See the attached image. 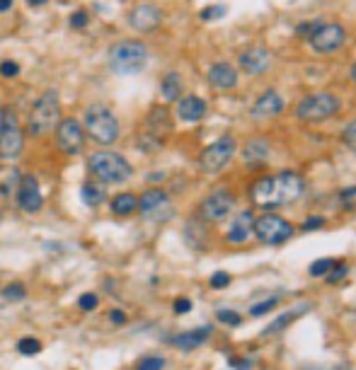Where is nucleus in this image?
Segmentation results:
<instances>
[{"instance_id": "5701e85b", "label": "nucleus", "mask_w": 356, "mask_h": 370, "mask_svg": "<svg viewBox=\"0 0 356 370\" xmlns=\"http://www.w3.org/2000/svg\"><path fill=\"white\" fill-rule=\"evenodd\" d=\"M185 92V85H182V75L177 71H167L161 80V95L165 102H177Z\"/></svg>"}, {"instance_id": "cd10ccee", "label": "nucleus", "mask_w": 356, "mask_h": 370, "mask_svg": "<svg viewBox=\"0 0 356 370\" xmlns=\"http://www.w3.org/2000/svg\"><path fill=\"white\" fill-rule=\"evenodd\" d=\"M226 12H228V8L223 5V3H213V5L202 8V10H199V17H202L204 22H216V20H221Z\"/></svg>"}, {"instance_id": "a878e982", "label": "nucleus", "mask_w": 356, "mask_h": 370, "mask_svg": "<svg viewBox=\"0 0 356 370\" xmlns=\"http://www.w3.org/2000/svg\"><path fill=\"white\" fill-rule=\"evenodd\" d=\"M80 194H83V201L88 206H99L104 201V189L99 186V182H85Z\"/></svg>"}, {"instance_id": "7c9ffc66", "label": "nucleus", "mask_w": 356, "mask_h": 370, "mask_svg": "<svg viewBox=\"0 0 356 370\" xmlns=\"http://www.w3.org/2000/svg\"><path fill=\"white\" fill-rule=\"evenodd\" d=\"M300 312H303V310H291V312H286L284 317L274 319V322H272V327H269V329H264V334L269 336V334H274V332H279V329H284L286 324H289L291 319H296V317H298Z\"/></svg>"}, {"instance_id": "e433bc0d", "label": "nucleus", "mask_w": 356, "mask_h": 370, "mask_svg": "<svg viewBox=\"0 0 356 370\" xmlns=\"http://www.w3.org/2000/svg\"><path fill=\"white\" fill-rule=\"evenodd\" d=\"M17 73H20V63L17 61H10V58H8V61H0V75L3 77H15Z\"/></svg>"}, {"instance_id": "ddd939ff", "label": "nucleus", "mask_w": 356, "mask_h": 370, "mask_svg": "<svg viewBox=\"0 0 356 370\" xmlns=\"http://www.w3.org/2000/svg\"><path fill=\"white\" fill-rule=\"evenodd\" d=\"M56 134V145L58 150H63L66 155H78L85 148V129L83 123L75 116H66L58 121V126L54 129Z\"/></svg>"}, {"instance_id": "6ab92c4d", "label": "nucleus", "mask_w": 356, "mask_h": 370, "mask_svg": "<svg viewBox=\"0 0 356 370\" xmlns=\"http://www.w3.org/2000/svg\"><path fill=\"white\" fill-rule=\"evenodd\" d=\"M17 206L25 213H39L44 208V196L39 191V182L36 177L25 175L17 182Z\"/></svg>"}, {"instance_id": "bb28decb", "label": "nucleus", "mask_w": 356, "mask_h": 370, "mask_svg": "<svg viewBox=\"0 0 356 370\" xmlns=\"http://www.w3.org/2000/svg\"><path fill=\"white\" fill-rule=\"evenodd\" d=\"M322 17H313V20H305V22H300L298 27H296V36H298L300 41H310L313 39V34L318 29H320V25H322Z\"/></svg>"}, {"instance_id": "423d86ee", "label": "nucleus", "mask_w": 356, "mask_h": 370, "mask_svg": "<svg viewBox=\"0 0 356 370\" xmlns=\"http://www.w3.org/2000/svg\"><path fill=\"white\" fill-rule=\"evenodd\" d=\"M85 136L95 140L99 145H112L119 140V134H121V126H119V119L114 116V112L104 104H93L85 112Z\"/></svg>"}, {"instance_id": "c9c22d12", "label": "nucleus", "mask_w": 356, "mask_h": 370, "mask_svg": "<svg viewBox=\"0 0 356 370\" xmlns=\"http://www.w3.org/2000/svg\"><path fill=\"white\" fill-rule=\"evenodd\" d=\"M88 22H90L88 10H75L71 15V27H73V29H83V27H88Z\"/></svg>"}, {"instance_id": "f257e3e1", "label": "nucleus", "mask_w": 356, "mask_h": 370, "mask_svg": "<svg viewBox=\"0 0 356 370\" xmlns=\"http://www.w3.org/2000/svg\"><path fill=\"white\" fill-rule=\"evenodd\" d=\"M305 194V180L303 175L294 170L276 172V175L259 177L250 189L252 204L259 208H279V206H289L298 201Z\"/></svg>"}, {"instance_id": "2f4dec72", "label": "nucleus", "mask_w": 356, "mask_h": 370, "mask_svg": "<svg viewBox=\"0 0 356 370\" xmlns=\"http://www.w3.org/2000/svg\"><path fill=\"white\" fill-rule=\"evenodd\" d=\"M342 140H344L346 148L356 155V119H351V121L344 126V131H342Z\"/></svg>"}, {"instance_id": "2eb2a0df", "label": "nucleus", "mask_w": 356, "mask_h": 370, "mask_svg": "<svg viewBox=\"0 0 356 370\" xmlns=\"http://www.w3.org/2000/svg\"><path fill=\"white\" fill-rule=\"evenodd\" d=\"M170 208H172V201L167 196L165 189H145L143 194L139 196V213L148 221H165L170 218Z\"/></svg>"}, {"instance_id": "c85d7f7f", "label": "nucleus", "mask_w": 356, "mask_h": 370, "mask_svg": "<svg viewBox=\"0 0 356 370\" xmlns=\"http://www.w3.org/2000/svg\"><path fill=\"white\" fill-rule=\"evenodd\" d=\"M17 351H20L22 356H34L42 351V341L34 339V336H25V339L17 341Z\"/></svg>"}, {"instance_id": "39448f33", "label": "nucleus", "mask_w": 356, "mask_h": 370, "mask_svg": "<svg viewBox=\"0 0 356 370\" xmlns=\"http://www.w3.org/2000/svg\"><path fill=\"white\" fill-rule=\"evenodd\" d=\"M342 112V99L337 97L335 92H327V90H320V92H310L296 104L294 114L298 121L303 123H320L327 121V119L337 116Z\"/></svg>"}, {"instance_id": "f704fd0d", "label": "nucleus", "mask_w": 356, "mask_h": 370, "mask_svg": "<svg viewBox=\"0 0 356 370\" xmlns=\"http://www.w3.org/2000/svg\"><path fill=\"white\" fill-rule=\"evenodd\" d=\"M97 295L95 293H85V295H80V298H78V308L80 310H85V312H93L95 308H97Z\"/></svg>"}, {"instance_id": "f03ea898", "label": "nucleus", "mask_w": 356, "mask_h": 370, "mask_svg": "<svg viewBox=\"0 0 356 370\" xmlns=\"http://www.w3.org/2000/svg\"><path fill=\"white\" fill-rule=\"evenodd\" d=\"M150 58V49L141 39H121L109 47V68L117 75H139Z\"/></svg>"}, {"instance_id": "72a5a7b5", "label": "nucleus", "mask_w": 356, "mask_h": 370, "mask_svg": "<svg viewBox=\"0 0 356 370\" xmlns=\"http://www.w3.org/2000/svg\"><path fill=\"white\" fill-rule=\"evenodd\" d=\"M25 286L22 283H10L8 288H3V298H8V300H20V298H25Z\"/></svg>"}, {"instance_id": "f8f14e48", "label": "nucleus", "mask_w": 356, "mask_h": 370, "mask_svg": "<svg viewBox=\"0 0 356 370\" xmlns=\"http://www.w3.org/2000/svg\"><path fill=\"white\" fill-rule=\"evenodd\" d=\"M274 53L272 49L262 47V44H250V47L240 49L237 53V73H245L250 77H259L272 68Z\"/></svg>"}, {"instance_id": "b1692460", "label": "nucleus", "mask_w": 356, "mask_h": 370, "mask_svg": "<svg viewBox=\"0 0 356 370\" xmlns=\"http://www.w3.org/2000/svg\"><path fill=\"white\" fill-rule=\"evenodd\" d=\"M213 329L211 327H199V329H191V332H185V334H177L172 339V344L177 349H196V346L206 344V339L211 336Z\"/></svg>"}, {"instance_id": "1a4fd4ad", "label": "nucleus", "mask_w": 356, "mask_h": 370, "mask_svg": "<svg viewBox=\"0 0 356 370\" xmlns=\"http://www.w3.org/2000/svg\"><path fill=\"white\" fill-rule=\"evenodd\" d=\"M346 41H349V29H346V25H342V22L337 20L332 22L325 20L308 44L310 49H313V53H318V56H335L337 51H342V49L346 47Z\"/></svg>"}, {"instance_id": "de8ad7c7", "label": "nucleus", "mask_w": 356, "mask_h": 370, "mask_svg": "<svg viewBox=\"0 0 356 370\" xmlns=\"http://www.w3.org/2000/svg\"><path fill=\"white\" fill-rule=\"evenodd\" d=\"M12 8V0H0V12H5Z\"/></svg>"}, {"instance_id": "58836bf2", "label": "nucleus", "mask_w": 356, "mask_h": 370, "mask_svg": "<svg viewBox=\"0 0 356 370\" xmlns=\"http://www.w3.org/2000/svg\"><path fill=\"white\" fill-rule=\"evenodd\" d=\"M216 317L221 319V322L230 324V327H237V324H240V319H243L237 312H233V310H218Z\"/></svg>"}, {"instance_id": "ea45409f", "label": "nucleus", "mask_w": 356, "mask_h": 370, "mask_svg": "<svg viewBox=\"0 0 356 370\" xmlns=\"http://www.w3.org/2000/svg\"><path fill=\"white\" fill-rule=\"evenodd\" d=\"M228 283H230V276H228L226 271H216L211 276V288H216V291H221V288H226Z\"/></svg>"}, {"instance_id": "4468645a", "label": "nucleus", "mask_w": 356, "mask_h": 370, "mask_svg": "<svg viewBox=\"0 0 356 370\" xmlns=\"http://www.w3.org/2000/svg\"><path fill=\"white\" fill-rule=\"evenodd\" d=\"M235 204H237V201H235V196H233L230 191H228V189H216L202 201V206H199V213H202L204 221L221 223V221H226V218L230 216L233 208H235Z\"/></svg>"}, {"instance_id": "9d476101", "label": "nucleus", "mask_w": 356, "mask_h": 370, "mask_svg": "<svg viewBox=\"0 0 356 370\" xmlns=\"http://www.w3.org/2000/svg\"><path fill=\"white\" fill-rule=\"evenodd\" d=\"M25 150V131L17 121L12 109H3V121H0V158L17 160Z\"/></svg>"}, {"instance_id": "7ed1b4c3", "label": "nucleus", "mask_w": 356, "mask_h": 370, "mask_svg": "<svg viewBox=\"0 0 356 370\" xmlns=\"http://www.w3.org/2000/svg\"><path fill=\"white\" fill-rule=\"evenodd\" d=\"M88 170L102 184H124L131 180L134 167L124 155L114 153V150H97L88 158Z\"/></svg>"}, {"instance_id": "79ce46f5", "label": "nucleus", "mask_w": 356, "mask_h": 370, "mask_svg": "<svg viewBox=\"0 0 356 370\" xmlns=\"http://www.w3.org/2000/svg\"><path fill=\"white\" fill-rule=\"evenodd\" d=\"M322 225H325V218H322V216H310V218H305L303 230H318V227H322Z\"/></svg>"}, {"instance_id": "aec40b11", "label": "nucleus", "mask_w": 356, "mask_h": 370, "mask_svg": "<svg viewBox=\"0 0 356 370\" xmlns=\"http://www.w3.org/2000/svg\"><path fill=\"white\" fill-rule=\"evenodd\" d=\"M206 112H209L206 99L199 97V95H185V97L177 99V116L187 123L202 121L206 116Z\"/></svg>"}, {"instance_id": "49530a36", "label": "nucleus", "mask_w": 356, "mask_h": 370, "mask_svg": "<svg viewBox=\"0 0 356 370\" xmlns=\"http://www.w3.org/2000/svg\"><path fill=\"white\" fill-rule=\"evenodd\" d=\"M49 0H27V5H32V8H42V5H47Z\"/></svg>"}, {"instance_id": "6e6552de", "label": "nucleus", "mask_w": 356, "mask_h": 370, "mask_svg": "<svg viewBox=\"0 0 356 370\" xmlns=\"http://www.w3.org/2000/svg\"><path fill=\"white\" fill-rule=\"evenodd\" d=\"M237 153V140L230 134L221 136L213 143H209L202 150V158H199V167H202L204 175H218L230 164V160Z\"/></svg>"}, {"instance_id": "8fccbe9b", "label": "nucleus", "mask_w": 356, "mask_h": 370, "mask_svg": "<svg viewBox=\"0 0 356 370\" xmlns=\"http://www.w3.org/2000/svg\"><path fill=\"white\" fill-rule=\"evenodd\" d=\"M0 121H3V107H0Z\"/></svg>"}, {"instance_id": "473e14b6", "label": "nucleus", "mask_w": 356, "mask_h": 370, "mask_svg": "<svg viewBox=\"0 0 356 370\" xmlns=\"http://www.w3.org/2000/svg\"><path fill=\"white\" fill-rule=\"evenodd\" d=\"M332 267H335V262H332V259H318V262H313L310 264V276H327V273L332 271Z\"/></svg>"}, {"instance_id": "4be33fe9", "label": "nucleus", "mask_w": 356, "mask_h": 370, "mask_svg": "<svg viewBox=\"0 0 356 370\" xmlns=\"http://www.w3.org/2000/svg\"><path fill=\"white\" fill-rule=\"evenodd\" d=\"M269 153H272V148H269L267 138H250L248 143L243 145V150H240V158H243V162L250 164V167H257V164L267 162Z\"/></svg>"}, {"instance_id": "dca6fc26", "label": "nucleus", "mask_w": 356, "mask_h": 370, "mask_svg": "<svg viewBox=\"0 0 356 370\" xmlns=\"http://www.w3.org/2000/svg\"><path fill=\"white\" fill-rule=\"evenodd\" d=\"M165 15H163V8L145 0V3H139L134 10L129 12V27L139 34H153L158 27L163 25Z\"/></svg>"}, {"instance_id": "09e8293b", "label": "nucleus", "mask_w": 356, "mask_h": 370, "mask_svg": "<svg viewBox=\"0 0 356 370\" xmlns=\"http://www.w3.org/2000/svg\"><path fill=\"white\" fill-rule=\"evenodd\" d=\"M349 77H351V82L356 85V61L351 63V68H349Z\"/></svg>"}, {"instance_id": "4c0bfd02", "label": "nucleus", "mask_w": 356, "mask_h": 370, "mask_svg": "<svg viewBox=\"0 0 356 370\" xmlns=\"http://www.w3.org/2000/svg\"><path fill=\"white\" fill-rule=\"evenodd\" d=\"M163 365H165V360H163L161 356H150V358L141 360L139 370H163Z\"/></svg>"}, {"instance_id": "a211bd4d", "label": "nucleus", "mask_w": 356, "mask_h": 370, "mask_svg": "<svg viewBox=\"0 0 356 370\" xmlns=\"http://www.w3.org/2000/svg\"><path fill=\"white\" fill-rule=\"evenodd\" d=\"M206 80L213 90H221V92H228V90H235L237 82H240V73L233 66L230 61H213L211 66L206 68Z\"/></svg>"}, {"instance_id": "c03bdc74", "label": "nucleus", "mask_w": 356, "mask_h": 370, "mask_svg": "<svg viewBox=\"0 0 356 370\" xmlns=\"http://www.w3.org/2000/svg\"><path fill=\"white\" fill-rule=\"evenodd\" d=\"M191 310V303L187 298H180V300H175V312L177 314H185V312H189Z\"/></svg>"}, {"instance_id": "412c9836", "label": "nucleus", "mask_w": 356, "mask_h": 370, "mask_svg": "<svg viewBox=\"0 0 356 370\" xmlns=\"http://www.w3.org/2000/svg\"><path fill=\"white\" fill-rule=\"evenodd\" d=\"M254 235V216L252 211H240L235 218H233L230 227H228V242H233V245H243V242H248L250 237Z\"/></svg>"}, {"instance_id": "a19ab883", "label": "nucleus", "mask_w": 356, "mask_h": 370, "mask_svg": "<svg viewBox=\"0 0 356 370\" xmlns=\"http://www.w3.org/2000/svg\"><path fill=\"white\" fill-rule=\"evenodd\" d=\"M276 305V298H269V300H264V303H259V305H254L252 310H250V314H254V317H259V314H264V312H269V310Z\"/></svg>"}, {"instance_id": "f3484780", "label": "nucleus", "mask_w": 356, "mask_h": 370, "mask_svg": "<svg viewBox=\"0 0 356 370\" xmlns=\"http://www.w3.org/2000/svg\"><path fill=\"white\" fill-rule=\"evenodd\" d=\"M284 109H286V99L276 90H264L252 102V107H250V116L254 121H269V119L281 116Z\"/></svg>"}, {"instance_id": "c756f323", "label": "nucleus", "mask_w": 356, "mask_h": 370, "mask_svg": "<svg viewBox=\"0 0 356 370\" xmlns=\"http://www.w3.org/2000/svg\"><path fill=\"white\" fill-rule=\"evenodd\" d=\"M340 206L344 211H356V184L340 191Z\"/></svg>"}, {"instance_id": "a18cd8bd", "label": "nucleus", "mask_w": 356, "mask_h": 370, "mask_svg": "<svg viewBox=\"0 0 356 370\" xmlns=\"http://www.w3.org/2000/svg\"><path fill=\"white\" fill-rule=\"evenodd\" d=\"M109 319H112L114 324H124L126 322V314L119 312V310H112V312H109Z\"/></svg>"}, {"instance_id": "0eeeda50", "label": "nucleus", "mask_w": 356, "mask_h": 370, "mask_svg": "<svg viewBox=\"0 0 356 370\" xmlns=\"http://www.w3.org/2000/svg\"><path fill=\"white\" fill-rule=\"evenodd\" d=\"M172 134V114L167 107H153L145 116L143 134H141V145L145 153H155L161 150L167 136Z\"/></svg>"}, {"instance_id": "393cba45", "label": "nucleus", "mask_w": 356, "mask_h": 370, "mask_svg": "<svg viewBox=\"0 0 356 370\" xmlns=\"http://www.w3.org/2000/svg\"><path fill=\"white\" fill-rule=\"evenodd\" d=\"M112 213L114 216H131V213L139 211V196L131 194V191H124V194H117L112 199Z\"/></svg>"}, {"instance_id": "9b49d317", "label": "nucleus", "mask_w": 356, "mask_h": 370, "mask_svg": "<svg viewBox=\"0 0 356 370\" xmlns=\"http://www.w3.org/2000/svg\"><path fill=\"white\" fill-rule=\"evenodd\" d=\"M254 235L262 245H281V242L291 240L294 225L276 213H264L254 221Z\"/></svg>"}, {"instance_id": "20e7f679", "label": "nucleus", "mask_w": 356, "mask_h": 370, "mask_svg": "<svg viewBox=\"0 0 356 370\" xmlns=\"http://www.w3.org/2000/svg\"><path fill=\"white\" fill-rule=\"evenodd\" d=\"M58 121H61V97L56 90H47L32 107L29 119H27V131H29V136L39 138V136L51 134Z\"/></svg>"}, {"instance_id": "37998d69", "label": "nucleus", "mask_w": 356, "mask_h": 370, "mask_svg": "<svg viewBox=\"0 0 356 370\" xmlns=\"http://www.w3.org/2000/svg\"><path fill=\"white\" fill-rule=\"evenodd\" d=\"M344 273H346L344 264H337V267H332V271L327 273V278H330V283H335V281H340V278H344Z\"/></svg>"}]
</instances>
